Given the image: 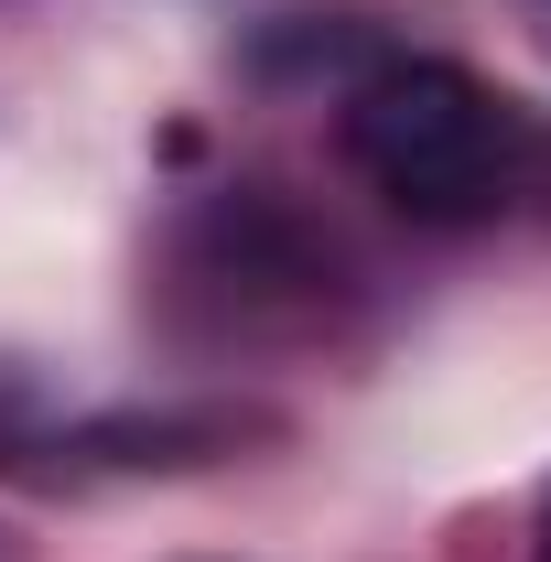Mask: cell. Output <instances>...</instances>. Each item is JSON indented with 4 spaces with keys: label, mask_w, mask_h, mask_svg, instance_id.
Returning <instances> with one entry per match:
<instances>
[{
    "label": "cell",
    "mask_w": 551,
    "mask_h": 562,
    "mask_svg": "<svg viewBox=\"0 0 551 562\" xmlns=\"http://www.w3.org/2000/svg\"><path fill=\"white\" fill-rule=\"evenodd\" d=\"M346 162L421 227H476L519 195V109L443 55H390L346 87Z\"/></svg>",
    "instance_id": "obj_1"
},
{
    "label": "cell",
    "mask_w": 551,
    "mask_h": 562,
    "mask_svg": "<svg viewBox=\"0 0 551 562\" xmlns=\"http://www.w3.org/2000/svg\"><path fill=\"white\" fill-rule=\"evenodd\" d=\"M530 562H551V487H541V519H530Z\"/></svg>",
    "instance_id": "obj_2"
}]
</instances>
